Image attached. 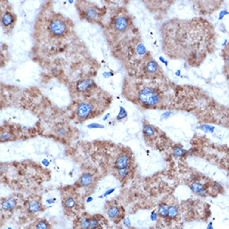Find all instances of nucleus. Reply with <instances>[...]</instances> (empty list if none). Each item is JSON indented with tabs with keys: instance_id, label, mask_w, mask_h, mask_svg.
<instances>
[{
	"instance_id": "1",
	"label": "nucleus",
	"mask_w": 229,
	"mask_h": 229,
	"mask_svg": "<svg viewBox=\"0 0 229 229\" xmlns=\"http://www.w3.org/2000/svg\"><path fill=\"white\" fill-rule=\"evenodd\" d=\"M138 98L141 104L146 107H156L160 104L162 100L161 93L155 88L146 86L140 90Z\"/></svg>"
},
{
	"instance_id": "2",
	"label": "nucleus",
	"mask_w": 229,
	"mask_h": 229,
	"mask_svg": "<svg viewBox=\"0 0 229 229\" xmlns=\"http://www.w3.org/2000/svg\"><path fill=\"white\" fill-rule=\"evenodd\" d=\"M51 34L56 37H60L67 32V24L62 18H54L48 26Z\"/></svg>"
},
{
	"instance_id": "3",
	"label": "nucleus",
	"mask_w": 229,
	"mask_h": 229,
	"mask_svg": "<svg viewBox=\"0 0 229 229\" xmlns=\"http://www.w3.org/2000/svg\"><path fill=\"white\" fill-rule=\"evenodd\" d=\"M190 188L194 193L200 197H207L209 194V188L206 186L205 183H203L199 181H193L190 183Z\"/></svg>"
},
{
	"instance_id": "4",
	"label": "nucleus",
	"mask_w": 229,
	"mask_h": 229,
	"mask_svg": "<svg viewBox=\"0 0 229 229\" xmlns=\"http://www.w3.org/2000/svg\"><path fill=\"white\" fill-rule=\"evenodd\" d=\"M93 112V107L88 103H82L79 104V106L77 108V115L78 118L81 120L86 119Z\"/></svg>"
},
{
	"instance_id": "5",
	"label": "nucleus",
	"mask_w": 229,
	"mask_h": 229,
	"mask_svg": "<svg viewBox=\"0 0 229 229\" xmlns=\"http://www.w3.org/2000/svg\"><path fill=\"white\" fill-rule=\"evenodd\" d=\"M128 19L123 15L118 16L114 20V28L118 32H124L128 28Z\"/></svg>"
},
{
	"instance_id": "6",
	"label": "nucleus",
	"mask_w": 229,
	"mask_h": 229,
	"mask_svg": "<svg viewBox=\"0 0 229 229\" xmlns=\"http://www.w3.org/2000/svg\"><path fill=\"white\" fill-rule=\"evenodd\" d=\"M130 163V157L128 154L122 153L118 156V158L116 159L114 163L115 168L118 170L122 169V168H128Z\"/></svg>"
},
{
	"instance_id": "7",
	"label": "nucleus",
	"mask_w": 229,
	"mask_h": 229,
	"mask_svg": "<svg viewBox=\"0 0 229 229\" xmlns=\"http://www.w3.org/2000/svg\"><path fill=\"white\" fill-rule=\"evenodd\" d=\"M100 15V9H98L94 6H89L87 7L84 9V17L90 21L96 20Z\"/></svg>"
},
{
	"instance_id": "8",
	"label": "nucleus",
	"mask_w": 229,
	"mask_h": 229,
	"mask_svg": "<svg viewBox=\"0 0 229 229\" xmlns=\"http://www.w3.org/2000/svg\"><path fill=\"white\" fill-rule=\"evenodd\" d=\"M93 85H94V82L92 79H85V80H82L81 82H78L76 88L79 92H85L87 90L91 88Z\"/></svg>"
},
{
	"instance_id": "9",
	"label": "nucleus",
	"mask_w": 229,
	"mask_h": 229,
	"mask_svg": "<svg viewBox=\"0 0 229 229\" xmlns=\"http://www.w3.org/2000/svg\"><path fill=\"white\" fill-rule=\"evenodd\" d=\"M16 205H17V201L13 197H9L2 202L1 208H3L4 211H11L16 207Z\"/></svg>"
},
{
	"instance_id": "10",
	"label": "nucleus",
	"mask_w": 229,
	"mask_h": 229,
	"mask_svg": "<svg viewBox=\"0 0 229 229\" xmlns=\"http://www.w3.org/2000/svg\"><path fill=\"white\" fill-rule=\"evenodd\" d=\"M93 180V178L92 174H90L89 172H85L81 176V178L79 179V185L82 187H88L92 184Z\"/></svg>"
},
{
	"instance_id": "11",
	"label": "nucleus",
	"mask_w": 229,
	"mask_h": 229,
	"mask_svg": "<svg viewBox=\"0 0 229 229\" xmlns=\"http://www.w3.org/2000/svg\"><path fill=\"white\" fill-rule=\"evenodd\" d=\"M158 64L154 60H150L145 64V70L148 74H155L158 71Z\"/></svg>"
},
{
	"instance_id": "12",
	"label": "nucleus",
	"mask_w": 229,
	"mask_h": 229,
	"mask_svg": "<svg viewBox=\"0 0 229 229\" xmlns=\"http://www.w3.org/2000/svg\"><path fill=\"white\" fill-rule=\"evenodd\" d=\"M42 210V206L38 200H32L29 203V207H28V211L30 213H37Z\"/></svg>"
},
{
	"instance_id": "13",
	"label": "nucleus",
	"mask_w": 229,
	"mask_h": 229,
	"mask_svg": "<svg viewBox=\"0 0 229 229\" xmlns=\"http://www.w3.org/2000/svg\"><path fill=\"white\" fill-rule=\"evenodd\" d=\"M143 134L147 138H153L156 134V130L153 126L146 123L143 125Z\"/></svg>"
},
{
	"instance_id": "14",
	"label": "nucleus",
	"mask_w": 229,
	"mask_h": 229,
	"mask_svg": "<svg viewBox=\"0 0 229 229\" xmlns=\"http://www.w3.org/2000/svg\"><path fill=\"white\" fill-rule=\"evenodd\" d=\"M168 208H169V206L168 204L162 203L159 204L158 209H157V212H158V216L160 218H167L168 217Z\"/></svg>"
},
{
	"instance_id": "15",
	"label": "nucleus",
	"mask_w": 229,
	"mask_h": 229,
	"mask_svg": "<svg viewBox=\"0 0 229 229\" xmlns=\"http://www.w3.org/2000/svg\"><path fill=\"white\" fill-rule=\"evenodd\" d=\"M2 23L4 24V26H9L11 25L14 22V15L10 14V13H5L3 16H2Z\"/></svg>"
},
{
	"instance_id": "16",
	"label": "nucleus",
	"mask_w": 229,
	"mask_h": 229,
	"mask_svg": "<svg viewBox=\"0 0 229 229\" xmlns=\"http://www.w3.org/2000/svg\"><path fill=\"white\" fill-rule=\"evenodd\" d=\"M179 214V209L178 206L176 205H171L168 208V217L169 219H175Z\"/></svg>"
},
{
	"instance_id": "17",
	"label": "nucleus",
	"mask_w": 229,
	"mask_h": 229,
	"mask_svg": "<svg viewBox=\"0 0 229 229\" xmlns=\"http://www.w3.org/2000/svg\"><path fill=\"white\" fill-rule=\"evenodd\" d=\"M107 215L110 218H116L119 215V208L116 205H112L107 209Z\"/></svg>"
},
{
	"instance_id": "18",
	"label": "nucleus",
	"mask_w": 229,
	"mask_h": 229,
	"mask_svg": "<svg viewBox=\"0 0 229 229\" xmlns=\"http://www.w3.org/2000/svg\"><path fill=\"white\" fill-rule=\"evenodd\" d=\"M172 153L177 158H183L187 154V150L184 149L182 146L177 145L173 149H172Z\"/></svg>"
},
{
	"instance_id": "19",
	"label": "nucleus",
	"mask_w": 229,
	"mask_h": 229,
	"mask_svg": "<svg viewBox=\"0 0 229 229\" xmlns=\"http://www.w3.org/2000/svg\"><path fill=\"white\" fill-rule=\"evenodd\" d=\"M76 201L74 198L71 197H68L63 200V206L66 209H71L73 208L76 206Z\"/></svg>"
},
{
	"instance_id": "20",
	"label": "nucleus",
	"mask_w": 229,
	"mask_h": 229,
	"mask_svg": "<svg viewBox=\"0 0 229 229\" xmlns=\"http://www.w3.org/2000/svg\"><path fill=\"white\" fill-rule=\"evenodd\" d=\"M223 58L225 62V69L229 71V43L223 51Z\"/></svg>"
},
{
	"instance_id": "21",
	"label": "nucleus",
	"mask_w": 229,
	"mask_h": 229,
	"mask_svg": "<svg viewBox=\"0 0 229 229\" xmlns=\"http://www.w3.org/2000/svg\"><path fill=\"white\" fill-rule=\"evenodd\" d=\"M79 225H80V227L82 229H89L90 218H88V217L82 218L80 222H79Z\"/></svg>"
},
{
	"instance_id": "22",
	"label": "nucleus",
	"mask_w": 229,
	"mask_h": 229,
	"mask_svg": "<svg viewBox=\"0 0 229 229\" xmlns=\"http://www.w3.org/2000/svg\"><path fill=\"white\" fill-rule=\"evenodd\" d=\"M129 172H130V168H129V167L122 168V169H120V170H118V178L121 179L125 178L127 176H128Z\"/></svg>"
},
{
	"instance_id": "23",
	"label": "nucleus",
	"mask_w": 229,
	"mask_h": 229,
	"mask_svg": "<svg viewBox=\"0 0 229 229\" xmlns=\"http://www.w3.org/2000/svg\"><path fill=\"white\" fill-rule=\"evenodd\" d=\"M210 187H211V190L212 192H215L216 193H221L223 189V187H222L218 183H217V182H213V183H212L211 185H210Z\"/></svg>"
},
{
	"instance_id": "24",
	"label": "nucleus",
	"mask_w": 229,
	"mask_h": 229,
	"mask_svg": "<svg viewBox=\"0 0 229 229\" xmlns=\"http://www.w3.org/2000/svg\"><path fill=\"white\" fill-rule=\"evenodd\" d=\"M34 229H49V225L46 221L41 220L36 223Z\"/></svg>"
},
{
	"instance_id": "25",
	"label": "nucleus",
	"mask_w": 229,
	"mask_h": 229,
	"mask_svg": "<svg viewBox=\"0 0 229 229\" xmlns=\"http://www.w3.org/2000/svg\"><path fill=\"white\" fill-rule=\"evenodd\" d=\"M99 227V221L96 218H90L89 229H97Z\"/></svg>"
},
{
	"instance_id": "26",
	"label": "nucleus",
	"mask_w": 229,
	"mask_h": 229,
	"mask_svg": "<svg viewBox=\"0 0 229 229\" xmlns=\"http://www.w3.org/2000/svg\"><path fill=\"white\" fill-rule=\"evenodd\" d=\"M127 115H128V113H127V112L125 111V109H124L123 107H120V113H118L117 119H118V120L122 119L123 118H125Z\"/></svg>"
},
{
	"instance_id": "27",
	"label": "nucleus",
	"mask_w": 229,
	"mask_h": 229,
	"mask_svg": "<svg viewBox=\"0 0 229 229\" xmlns=\"http://www.w3.org/2000/svg\"><path fill=\"white\" fill-rule=\"evenodd\" d=\"M11 135L9 132H4L1 134V141L2 142H5V141H8V140L10 139Z\"/></svg>"
},
{
	"instance_id": "28",
	"label": "nucleus",
	"mask_w": 229,
	"mask_h": 229,
	"mask_svg": "<svg viewBox=\"0 0 229 229\" xmlns=\"http://www.w3.org/2000/svg\"><path fill=\"white\" fill-rule=\"evenodd\" d=\"M158 212H151V215H150V219H151V221H153V222H156L157 220H158Z\"/></svg>"
},
{
	"instance_id": "29",
	"label": "nucleus",
	"mask_w": 229,
	"mask_h": 229,
	"mask_svg": "<svg viewBox=\"0 0 229 229\" xmlns=\"http://www.w3.org/2000/svg\"><path fill=\"white\" fill-rule=\"evenodd\" d=\"M88 128H104V126L97 124V123H92V124L88 125Z\"/></svg>"
},
{
	"instance_id": "30",
	"label": "nucleus",
	"mask_w": 229,
	"mask_h": 229,
	"mask_svg": "<svg viewBox=\"0 0 229 229\" xmlns=\"http://www.w3.org/2000/svg\"><path fill=\"white\" fill-rule=\"evenodd\" d=\"M122 224L125 226L126 227H130V226H131V221H130V219H129L128 218H126L123 219Z\"/></svg>"
},
{
	"instance_id": "31",
	"label": "nucleus",
	"mask_w": 229,
	"mask_h": 229,
	"mask_svg": "<svg viewBox=\"0 0 229 229\" xmlns=\"http://www.w3.org/2000/svg\"><path fill=\"white\" fill-rule=\"evenodd\" d=\"M57 134L59 135V136H65L66 135V130L64 128H59L57 130Z\"/></svg>"
},
{
	"instance_id": "32",
	"label": "nucleus",
	"mask_w": 229,
	"mask_h": 229,
	"mask_svg": "<svg viewBox=\"0 0 229 229\" xmlns=\"http://www.w3.org/2000/svg\"><path fill=\"white\" fill-rule=\"evenodd\" d=\"M115 191V188H111V189H108L107 190L106 192H105V193L104 194V197H107V196H109L110 194H112L113 192Z\"/></svg>"
},
{
	"instance_id": "33",
	"label": "nucleus",
	"mask_w": 229,
	"mask_h": 229,
	"mask_svg": "<svg viewBox=\"0 0 229 229\" xmlns=\"http://www.w3.org/2000/svg\"><path fill=\"white\" fill-rule=\"evenodd\" d=\"M56 199L55 198H49V199H47L46 202L48 204H54L55 203Z\"/></svg>"
},
{
	"instance_id": "34",
	"label": "nucleus",
	"mask_w": 229,
	"mask_h": 229,
	"mask_svg": "<svg viewBox=\"0 0 229 229\" xmlns=\"http://www.w3.org/2000/svg\"><path fill=\"white\" fill-rule=\"evenodd\" d=\"M206 229H214V227H213V223L212 222H209V223L207 226V228Z\"/></svg>"
},
{
	"instance_id": "35",
	"label": "nucleus",
	"mask_w": 229,
	"mask_h": 229,
	"mask_svg": "<svg viewBox=\"0 0 229 229\" xmlns=\"http://www.w3.org/2000/svg\"><path fill=\"white\" fill-rule=\"evenodd\" d=\"M42 162H43V164L45 165V166H48V165H49V162L48 161L47 159H43Z\"/></svg>"
},
{
	"instance_id": "36",
	"label": "nucleus",
	"mask_w": 229,
	"mask_h": 229,
	"mask_svg": "<svg viewBox=\"0 0 229 229\" xmlns=\"http://www.w3.org/2000/svg\"><path fill=\"white\" fill-rule=\"evenodd\" d=\"M93 197H88L86 199V203H91V202H93Z\"/></svg>"
},
{
	"instance_id": "37",
	"label": "nucleus",
	"mask_w": 229,
	"mask_h": 229,
	"mask_svg": "<svg viewBox=\"0 0 229 229\" xmlns=\"http://www.w3.org/2000/svg\"><path fill=\"white\" fill-rule=\"evenodd\" d=\"M4 171H5V167H4V165H1V173H3Z\"/></svg>"
},
{
	"instance_id": "38",
	"label": "nucleus",
	"mask_w": 229,
	"mask_h": 229,
	"mask_svg": "<svg viewBox=\"0 0 229 229\" xmlns=\"http://www.w3.org/2000/svg\"><path fill=\"white\" fill-rule=\"evenodd\" d=\"M104 195H100V196L98 197V198H104Z\"/></svg>"
},
{
	"instance_id": "39",
	"label": "nucleus",
	"mask_w": 229,
	"mask_h": 229,
	"mask_svg": "<svg viewBox=\"0 0 229 229\" xmlns=\"http://www.w3.org/2000/svg\"><path fill=\"white\" fill-rule=\"evenodd\" d=\"M108 116H109V114H107V115H106V117H105V118H104V120H105V119H106V118H107V117H108Z\"/></svg>"
},
{
	"instance_id": "40",
	"label": "nucleus",
	"mask_w": 229,
	"mask_h": 229,
	"mask_svg": "<svg viewBox=\"0 0 229 229\" xmlns=\"http://www.w3.org/2000/svg\"><path fill=\"white\" fill-rule=\"evenodd\" d=\"M8 229H13V228H12V227H8Z\"/></svg>"
}]
</instances>
